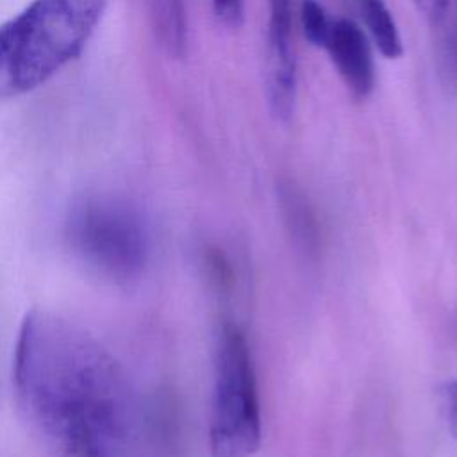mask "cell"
<instances>
[{
    "instance_id": "7c38bea8",
    "label": "cell",
    "mask_w": 457,
    "mask_h": 457,
    "mask_svg": "<svg viewBox=\"0 0 457 457\" xmlns=\"http://www.w3.org/2000/svg\"><path fill=\"white\" fill-rule=\"evenodd\" d=\"M418 12L430 23V25H439L445 21L446 12H448V2L450 0H412Z\"/></svg>"
},
{
    "instance_id": "8fae6325",
    "label": "cell",
    "mask_w": 457,
    "mask_h": 457,
    "mask_svg": "<svg viewBox=\"0 0 457 457\" xmlns=\"http://www.w3.org/2000/svg\"><path fill=\"white\" fill-rule=\"evenodd\" d=\"M218 21L228 29H239L245 20V0H212Z\"/></svg>"
},
{
    "instance_id": "8992f818",
    "label": "cell",
    "mask_w": 457,
    "mask_h": 457,
    "mask_svg": "<svg viewBox=\"0 0 457 457\" xmlns=\"http://www.w3.org/2000/svg\"><path fill=\"white\" fill-rule=\"evenodd\" d=\"M323 48L352 96L366 100L375 87V64L364 30L353 20H332Z\"/></svg>"
},
{
    "instance_id": "30bf717a",
    "label": "cell",
    "mask_w": 457,
    "mask_h": 457,
    "mask_svg": "<svg viewBox=\"0 0 457 457\" xmlns=\"http://www.w3.org/2000/svg\"><path fill=\"white\" fill-rule=\"evenodd\" d=\"M450 23L441 45V64L446 77L457 82V0L448 2Z\"/></svg>"
},
{
    "instance_id": "9c48e42d",
    "label": "cell",
    "mask_w": 457,
    "mask_h": 457,
    "mask_svg": "<svg viewBox=\"0 0 457 457\" xmlns=\"http://www.w3.org/2000/svg\"><path fill=\"white\" fill-rule=\"evenodd\" d=\"M300 23L305 39L312 46L323 48L332 25V18L327 14L325 7L318 0H302Z\"/></svg>"
},
{
    "instance_id": "4fadbf2b",
    "label": "cell",
    "mask_w": 457,
    "mask_h": 457,
    "mask_svg": "<svg viewBox=\"0 0 457 457\" xmlns=\"http://www.w3.org/2000/svg\"><path fill=\"white\" fill-rule=\"evenodd\" d=\"M443 407L453 437L457 439V380H448L443 386Z\"/></svg>"
},
{
    "instance_id": "7a4b0ae2",
    "label": "cell",
    "mask_w": 457,
    "mask_h": 457,
    "mask_svg": "<svg viewBox=\"0 0 457 457\" xmlns=\"http://www.w3.org/2000/svg\"><path fill=\"white\" fill-rule=\"evenodd\" d=\"M107 0H32L0 25V100L25 95L77 59Z\"/></svg>"
},
{
    "instance_id": "5b68a950",
    "label": "cell",
    "mask_w": 457,
    "mask_h": 457,
    "mask_svg": "<svg viewBox=\"0 0 457 457\" xmlns=\"http://www.w3.org/2000/svg\"><path fill=\"white\" fill-rule=\"evenodd\" d=\"M296 70L291 0H270L264 52V95L268 109L277 121H287L295 112L298 89Z\"/></svg>"
},
{
    "instance_id": "3957f363",
    "label": "cell",
    "mask_w": 457,
    "mask_h": 457,
    "mask_svg": "<svg viewBox=\"0 0 457 457\" xmlns=\"http://www.w3.org/2000/svg\"><path fill=\"white\" fill-rule=\"evenodd\" d=\"M71 252L95 273L116 284L137 278L146 268L150 236L141 212L129 202L96 195L79 200L64 227Z\"/></svg>"
},
{
    "instance_id": "277c9868",
    "label": "cell",
    "mask_w": 457,
    "mask_h": 457,
    "mask_svg": "<svg viewBox=\"0 0 457 457\" xmlns=\"http://www.w3.org/2000/svg\"><path fill=\"white\" fill-rule=\"evenodd\" d=\"M209 445L212 457H252L261 445L252 355L245 334L230 323L218 337Z\"/></svg>"
},
{
    "instance_id": "ba28073f",
    "label": "cell",
    "mask_w": 457,
    "mask_h": 457,
    "mask_svg": "<svg viewBox=\"0 0 457 457\" xmlns=\"http://www.w3.org/2000/svg\"><path fill=\"white\" fill-rule=\"evenodd\" d=\"M357 9L377 50L386 59H398L403 54L398 25L384 0H357Z\"/></svg>"
},
{
    "instance_id": "6da1fadb",
    "label": "cell",
    "mask_w": 457,
    "mask_h": 457,
    "mask_svg": "<svg viewBox=\"0 0 457 457\" xmlns=\"http://www.w3.org/2000/svg\"><path fill=\"white\" fill-rule=\"evenodd\" d=\"M12 380L25 416L64 457H116L132 437L136 407L120 362L52 312L25 314Z\"/></svg>"
},
{
    "instance_id": "52a82bcc",
    "label": "cell",
    "mask_w": 457,
    "mask_h": 457,
    "mask_svg": "<svg viewBox=\"0 0 457 457\" xmlns=\"http://www.w3.org/2000/svg\"><path fill=\"white\" fill-rule=\"evenodd\" d=\"M152 30L162 50L180 59L187 46V20L184 0H148Z\"/></svg>"
}]
</instances>
